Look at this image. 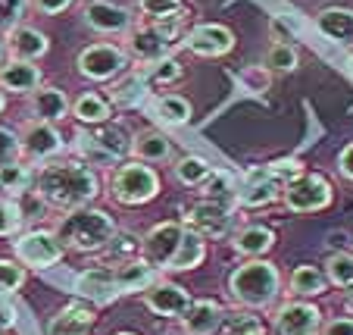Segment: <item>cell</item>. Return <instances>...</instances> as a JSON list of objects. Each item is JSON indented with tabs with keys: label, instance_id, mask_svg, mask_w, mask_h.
Segmentation results:
<instances>
[{
	"label": "cell",
	"instance_id": "ffe728a7",
	"mask_svg": "<svg viewBox=\"0 0 353 335\" xmlns=\"http://www.w3.org/2000/svg\"><path fill=\"white\" fill-rule=\"evenodd\" d=\"M128 50L134 54V60L141 63H160L163 57H169V44L160 38V32H157L154 26H141V28H132V35H128Z\"/></svg>",
	"mask_w": 353,
	"mask_h": 335
},
{
	"label": "cell",
	"instance_id": "d6a6232c",
	"mask_svg": "<svg viewBox=\"0 0 353 335\" xmlns=\"http://www.w3.org/2000/svg\"><path fill=\"white\" fill-rule=\"evenodd\" d=\"M144 97H147V85L138 75H128V79L116 82V85L110 88V104H116V107H134V104H141Z\"/></svg>",
	"mask_w": 353,
	"mask_h": 335
},
{
	"label": "cell",
	"instance_id": "f546056e",
	"mask_svg": "<svg viewBox=\"0 0 353 335\" xmlns=\"http://www.w3.org/2000/svg\"><path fill=\"white\" fill-rule=\"evenodd\" d=\"M150 116L157 122H163V126H185L191 119V104L185 97H179V94H166V97H157L154 101Z\"/></svg>",
	"mask_w": 353,
	"mask_h": 335
},
{
	"label": "cell",
	"instance_id": "9c48e42d",
	"mask_svg": "<svg viewBox=\"0 0 353 335\" xmlns=\"http://www.w3.org/2000/svg\"><path fill=\"white\" fill-rule=\"evenodd\" d=\"M181 235H185L181 222H160V226L150 229V232L144 235V242H141V251H144L147 263L157 269H166L181 245Z\"/></svg>",
	"mask_w": 353,
	"mask_h": 335
},
{
	"label": "cell",
	"instance_id": "836d02e7",
	"mask_svg": "<svg viewBox=\"0 0 353 335\" xmlns=\"http://www.w3.org/2000/svg\"><path fill=\"white\" fill-rule=\"evenodd\" d=\"M28 188H32V169L28 166H22L19 160L0 166V191H7V195H26Z\"/></svg>",
	"mask_w": 353,
	"mask_h": 335
},
{
	"label": "cell",
	"instance_id": "4dcf8cb0",
	"mask_svg": "<svg viewBox=\"0 0 353 335\" xmlns=\"http://www.w3.org/2000/svg\"><path fill=\"white\" fill-rule=\"evenodd\" d=\"M72 113H75V119L100 126V122L110 119V113H113V110H110L107 97H100V94H94V91H85V94H79V97H75Z\"/></svg>",
	"mask_w": 353,
	"mask_h": 335
},
{
	"label": "cell",
	"instance_id": "3957f363",
	"mask_svg": "<svg viewBox=\"0 0 353 335\" xmlns=\"http://www.w3.org/2000/svg\"><path fill=\"white\" fill-rule=\"evenodd\" d=\"M228 295L241 307H266L279 295V269L269 260H247L228 276Z\"/></svg>",
	"mask_w": 353,
	"mask_h": 335
},
{
	"label": "cell",
	"instance_id": "cb8c5ba5",
	"mask_svg": "<svg viewBox=\"0 0 353 335\" xmlns=\"http://www.w3.org/2000/svg\"><path fill=\"white\" fill-rule=\"evenodd\" d=\"M91 135V141L97 144L103 154H110L116 163L122 160V157H128L132 154V148H134V141H132V135H128V128H122V126H116V122H100L94 132H88Z\"/></svg>",
	"mask_w": 353,
	"mask_h": 335
},
{
	"label": "cell",
	"instance_id": "1f68e13d",
	"mask_svg": "<svg viewBox=\"0 0 353 335\" xmlns=\"http://www.w3.org/2000/svg\"><path fill=\"white\" fill-rule=\"evenodd\" d=\"M288 289L297 298H313L328 289V279H325V273L316 267H297L291 273V285H288Z\"/></svg>",
	"mask_w": 353,
	"mask_h": 335
},
{
	"label": "cell",
	"instance_id": "8d00e7d4",
	"mask_svg": "<svg viewBox=\"0 0 353 335\" xmlns=\"http://www.w3.org/2000/svg\"><path fill=\"white\" fill-rule=\"evenodd\" d=\"M266 69H272V73H294L297 69V50L291 44L275 41L266 50Z\"/></svg>",
	"mask_w": 353,
	"mask_h": 335
},
{
	"label": "cell",
	"instance_id": "d590c367",
	"mask_svg": "<svg viewBox=\"0 0 353 335\" xmlns=\"http://www.w3.org/2000/svg\"><path fill=\"white\" fill-rule=\"evenodd\" d=\"M210 175V163L203 160V157H181L179 163H175V179L181 182V185L188 188H200V182Z\"/></svg>",
	"mask_w": 353,
	"mask_h": 335
},
{
	"label": "cell",
	"instance_id": "f1b7e54d",
	"mask_svg": "<svg viewBox=\"0 0 353 335\" xmlns=\"http://www.w3.org/2000/svg\"><path fill=\"white\" fill-rule=\"evenodd\" d=\"M203 254H207V242H203V238H200L197 232L185 229L179 251H175V257L169 260V267H166V269H175V273H181V269H194V267H200Z\"/></svg>",
	"mask_w": 353,
	"mask_h": 335
},
{
	"label": "cell",
	"instance_id": "681fc988",
	"mask_svg": "<svg viewBox=\"0 0 353 335\" xmlns=\"http://www.w3.org/2000/svg\"><path fill=\"white\" fill-rule=\"evenodd\" d=\"M241 82H247V88H250V91H266V88H269V75L263 73L260 66L244 69V73H241Z\"/></svg>",
	"mask_w": 353,
	"mask_h": 335
},
{
	"label": "cell",
	"instance_id": "ee69618b",
	"mask_svg": "<svg viewBox=\"0 0 353 335\" xmlns=\"http://www.w3.org/2000/svg\"><path fill=\"white\" fill-rule=\"evenodd\" d=\"M26 282V269L13 260H0V291H16Z\"/></svg>",
	"mask_w": 353,
	"mask_h": 335
},
{
	"label": "cell",
	"instance_id": "30bf717a",
	"mask_svg": "<svg viewBox=\"0 0 353 335\" xmlns=\"http://www.w3.org/2000/svg\"><path fill=\"white\" fill-rule=\"evenodd\" d=\"M232 226H234L232 210L216 207V204H207V201L194 204L185 213V229L197 232L200 238H225L232 232Z\"/></svg>",
	"mask_w": 353,
	"mask_h": 335
},
{
	"label": "cell",
	"instance_id": "94428289",
	"mask_svg": "<svg viewBox=\"0 0 353 335\" xmlns=\"http://www.w3.org/2000/svg\"><path fill=\"white\" fill-rule=\"evenodd\" d=\"M350 254H353V248H350Z\"/></svg>",
	"mask_w": 353,
	"mask_h": 335
},
{
	"label": "cell",
	"instance_id": "603a6c76",
	"mask_svg": "<svg viewBox=\"0 0 353 335\" xmlns=\"http://www.w3.org/2000/svg\"><path fill=\"white\" fill-rule=\"evenodd\" d=\"M69 97L60 91V88H50V85H41L38 91H32V113H34V119H41V122H60L63 116L69 113Z\"/></svg>",
	"mask_w": 353,
	"mask_h": 335
},
{
	"label": "cell",
	"instance_id": "7bdbcfd3",
	"mask_svg": "<svg viewBox=\"0 0 353 335\" xmlns=\"http://www.w3.org/2000/svg\"><path fill=\"white\" fill-rule=\"evenodd\" d=\"M22 226V207L16 201H0V235H13Z\"/></svg>",
	"mask_w": 353,
	"mask_h": 335
},
{
	"label": "cell",
	"instance_id": "7dc6e473",
	"mask_svg": "<svg viewBox=\"0 0 353 335\" xmlns=\"http://www.w3.org/2000/svg\"><path fill=\"white\" fill-rule=\"evenodd\" d=\"M185 16H172V19H160V22H154V28L160 32V38L166 41V44H172V41H179V35H185Z\"/></svg>",
	"mask_w": 353,
	"mask_h": 335
},
{
	"label": "cell",
	"instance_id": "ab89813d",
	"mask_svg": "<svg viewBox=\"0 0 353 335\" xmlns=\"http://www.w3.org/2000/svg\"><path fill=\"white\" fill-rule=\"evenodd\" d=\"M266 175L272 182H285V185H291L294 179H300V175H303V166H300V160H272L266 166Z\"/></svg>",
	"mask_w": 353,
	"mask_h": 335
},
{
	"label": "cell",
	"instance_id": "d6986e66",
	"mask_svg": "<svg viewBox=\"0 0 353 335\" xmlns=\"http://www.w3.org/2000/svg\"><path fill=\"white\" fill-rule=\"evenodd\" d=\"M94 323V304H69V307H63L60 314L50 320V326H47V335H88V329H91Z\"/></svg>",
	"mask_w": 353,
	"mask_h": 335
},
{
	"label": "cell",
	"instance_id": "ac0fdd59",
	"mask_svg": "<svg viewBox=\"0 0 353 335\" xmlns=\"http://www.w3.org/2000/svg\"><path fill=\"white\" fill-rule=\"evenodd\" d=\"M279 198V182H272L266 175V169H250L247 182L238 188V204L241 207H266Z\"/></svg>",
	"mask_w": 353,
	"mask_h": 335
},
{
	"label": "cell",
	"instance_id": "484cf974",
	"mask_svg": "<svg viewBox=\"0 0 353 335\" xmlns=\"http://www.w3.org/2000/svg\"><path fill=\"white\" fill-rule=\"evenodd\" d=\"M132 154L138 157L141 163H169L172 160V141L163 132L150 128V132H141L138 138H134Z\"/></svg>",
	"mask_w": 353,
	"mask_h": 335
},
{
	"label": "cell",
	"instance_id": "277c9868",
	"mask_svg": "<svg viewBox=\"0 0 353 335\" xmlns=\"http://www.w3.org/2000/svg\"><path fill=\"white\" fill-rule=\"evenodd\" d=\"M110 191L119 204H147L160 191V179L147 163H122L110 182Z\"/></svg>",
	"mask_w": 353,
	"mask_h": 335
},
{
	"label": "cell",
	"instance_id": "c3c4849f",
	"mask_svg": "<svg viewBox=\"0 0 353 335\" xmlns=\"http://www.w3.org/2000/svg\"><path fill=\"white\" fill-rule=\"evenodd\" d=\"M110 254H119V257H132L134 251H138V242L134 238H128V232H116L113 238H110Z\"/></svg>",
	"mask_w": 353,
	"mask_h": 335
},
{
	"label": "cell",
	"instance_id": "91938a15",
	"mask_svg": "<svg viewBox=\"0 0 353 335\" xmlns=\"http://www.w3.org/2000/svg\"><path fill=\"white\" fill-rule=\"evenodd\" d=\"M116 335H134V332H116Z\"/></svg>",
	"mask_w": 353,
	"mask_h": 335
},
{
	"label": "cell",
	"instance_id": "44dd1931",
	"mask_svg": "<svg viewBox=\"0 0 353 335\" xmlns=\"http://www.w3.org/2000/svg\"><path fill=\"white\" fill-rule=\"evenodd\" d=\"M75 289L91 304H107L119 295V289H116V273H110V269H88V273H81Z\"/></svg>",
	"mask_w": 353,
	"mask_h": 335
},
{
	"label": "cell",
	"instance_id": "ba28073f",
	"mask_svg": "<svg viewBox=\"0 0 353 335\" xmlns=\"http://www.w3.org/2000/svg\"><path fill=\"white\" fill-rule=\"evenodd\" d=\"M81 19L91 32L100 35H125L134 26L132 10L122 7V3H113V0H88L85 10H81Z\"/></svg>",
	"mask_w": 353,
	"mask_h": 335
},
{
	"label": "cell",
	"instance_id": "7402d4cb",
	"mask_svg": "<svg viewBox=\"0 0 353 335\" xmlns=\"http://www.w3.org/2000/svg\"><path fill=\"white\" fill-rule=\"evenodd\" d=\"M316 28L334 44H353V10L347 7H325L316 16Z\"/></svg>",
	"mask_w": 353,
	"mask_h": 335
},
{
	"label": "cell",
	"instance_id": "7a4b0ae2",
	"mask_svg": "<svg viewBox=\"0 0 353 335\" xmlns=\"http://www.w3.org/2000/svg\"><path fill=\"white\" fill-rule=\"evenodd\" d=\"M116 235V222L110 220V213L91 207L69 210L57 226V238L63 242V248L72 251H100L107 248L110 238Z\"/></svg>",
	"mask_w": 353,
	"mask_h": 335
},
{
	"label": "cell",
	"instance_id": "60d3db41",
	"mask_svg": "<svg viewBox=\"0 0 353 335\" xmlns=\"http://www.w3.org/2000/svg\"><path fill=\"white\" fill-rule=\"evenodd\" d=\"M26 7L28 0H0V32H10V28L22 26Z\"/></svg>",
	"mask_w": 353,
	"mask_h": 335
},
{
	"label": "cell",
	"instance_id": "4316f807",
	"mask_svg": "<svg viewBox=\"0 0 353 335\" xmlns=\"http://www.w3.org/2000/svg\"><path fill=\"white\" fill-rule=\"evenodd\" d=\"M232 245H234V251L244 257H263L275 245V235H272V229H266V226H244L241 232H234Z\"/></svg>",
	"mask_w": 353,
	"mask_h": 335
},
{
	"label": "cell",
	"instance_id": "8fae6325",
	"mask_svg": "<svg viewBox=\"0 0 353 335\" xmlns=\"http://www.w3.org/2000/svg\"><path fill=\"white\" fill-rule=\"evenodd\" d=\"M185 47L197 57H225V54H232L234 35H232V28L219 26V22H203V26H194L188 32Z\"/></svg>",
	"mask_w": 353,
	"mask_h": 335
},
{
	"label": "cell",
	"instance_id": "6da1fadb",
	"mask_svg": "<svg viewBox=\"0 0 353 335\" xmlns=\"http://www.w3.org/2000/svg\"><path fill=\"white\" fill-rule=\"evenodd\" d=\"M34 191L44 204L60 210H79L97 198L100 182L85 163H44L34 173Z\"/></svg>",
	"mask_w": 353,
	"mask_h": 335
},
{
	"label": "cell",
	"instance_id": "f5cc1de1",
	"mask_svg": "<svg viewBox=\"0 0 353 335\" xmlns=\"http://www.w3.org/2000/svg\"><path fill=\"white\" fill-rule=\"evenodd\" d=\"M322 335H353V320H332V323H325Z\"/></svg>",
	"mask_w": 353,
	"mask_h": 335
},
{
	"label": "cell",
	"instance_id": "bcb514c9",
	"mask_svg": "<svg viewBox=\"0 0 353 335\" xmlns=\"http://www.w3.org/2000/svg\"><path fill=\"white\" fill-rule=\"evenodd\" d=\"M228 335H266V326H263L256 316L250 314H241L232 320V326H228Z\"/></svg>",
	"mask_w": 353,
	"mask_h": 335
},
{
	"label": "cell",
	"instance_id": "2e32d148",
	"mask_svg": "<svg viewBox=\"0 0 353 335\" xmlns=\"http://www.w3.org/2000/svg\"><path fill=\"white\" fill-rule=\"evenodd\" d=\"M222 320H225L222 304L203 298V301H191L188 314L181 316V329H185V335H213L222 326Z\"/></svg>",
	"mask_w": 353,
	"mask_h": 335
},
{
	"label": "cell",
	"instance_id": "9f6ffc18",
	"mask_svg": "<svg viewBox=\"0 0 353 335\" xmlns=\"http://www.w3.org/2000/svg\"><path fill=\"white\" fill-rule=\"evenodd\" d=\"M344 307L353 314V285H350V291H347V298H344Z\"/></svg>",
	"mask_w": 353,
	"mask_h": 335
},
{
	"label": "cell",
	"instance_id": "db71d44e",
	"mask_svg": "<svg viewBox=\"0 0 353 335\" xmlns=\"http://www.w3.org/2000/svg\"><path fill=\"white\" fill-rule=\"evenodd\" d=\"M16 323V314L10 304H0V329H10Z\"/></svg>",
	"mask_w": 353,
	"mask_h": 335
},
{
	"label": "cell",
	"instance_id": "f35d334b",
	"mask_svg": "<svg viewBox=\"0 0 353 335\" xmlns=\"http://www.w3.org/2000/svg\"><path fill=\"white\" fill-rule=\"evenodd\" d=\"M75 151H79L81 160H91V163H97V166H113V163H116L113 157L103 154V151L94 144L88 132H79V138H75Z\"/></svg>",
	"mask_w": 353,
	"mask_h": 335
},
{
	"label": "cell",
	"instance_id": "8992f818",
	"mask_svg": "<svg viewBox=\"0 0 353 335\" xmlns=\"http://www.w3.org/2000/svg\"><path fill=\"white\" fill-rule=\"evenodd\" d=\"M75 66L88 82H113L119 73H125L128 54L116 44H88L79 54Z\"/></svg>",
	"mask_w": 353,
	"mask_h": 335
},
{
	"label": "cell",
	"instance_id": "9a60e30c",
	"mask_svg": "<svg viewBox=\"0 0 353 335\" xmlns=\"http://www.w3.org/2000/svg\"><path fill=\"white\" fill-rule=\"evenodd\" d=\"M144 301L157 316H185L188 307H191V295L179 285H172V282H157L144 295Z\"/></svg>",
	"mask_w": 353,
	"mask_h": 335
},
{
	"label": "cell",
	"instance_id": "816d5d0a",
	"mask_svg": "<svg viewBox=\"0 0 353 335\" xmlns=\"http://www.w3.org/2000/svg\"><path fill=\"white\" fill-rule=\"evenodd\" d=\"M338 169H341V175H344V179H350V182H353V141L347 144L344 151H341V157H338Z\"/></svg>",
	"mask_w": 353,
	"mask_h": 335
},
{
	"label": "cell",
	"instance_id": "5bb4252c",
	"mask_svg": "<svg viewBox=\"0 0 353 335\" xmlns=\"http://www.w3.org/2000/svg\"><path fill=\"white\" fill-rule=\"evenodd\" d=\"M47 50H50V41H47L44 32H38V28L32 26H16L7 32V54L13 57V60H38V57H44Z\"/></svg>",
	"mask_w": 353,
	"mask_h": 335
},
{
	"label": "cell",
	"instance_id": "7c38bea8",
	"mask_svg": "<svg viewBox=\"0 0 353 335\" xmlns=\"http://www.w3.org/2000/svg\"><path fill=\"white\" fill-rule=\"evenodd\" d=\"M19 148H22V154L32 157V160H50V157H57L63 151V138L50 122L34 119L22 128Z\"/></svg>",
	"mask_w": 353,
	"mask_h": 335
},
{
	"label": "cell",
	"instance_id": "b9f144b4",
	"mask_svg": "<svg viewBox=\"0 0 353 335\" xmlns=\"http://www.w3.org/2000/svg\"><path fill=\"white\" fill-rule=\"evenodd\" d=\"M181 75V66L179 60H172V57H163L160 63H154L150 66V73H147V79L154 82V85H169V82H175Z\"/></svg>",
	"mask_w": 353,
	"mask_h": 335
},
{
	"label": "cell",
	"instance_id": "4fadbf2b",
	"mask_svg": "<svg viewBox=\"0 0 353 335\" xmlns=\"http://www.w3.org/2000/svg\"><path fill=\"white\" fill-rule=\"evenodd\" d=\"M322 314L313 304H285L275 314V329L279 335H319Z\"/></svg>",
	"mask_w": 353,
	"mask_h": 335
},
{
	"label": "cell",
	"instance_id": "11a10c76",
	"mask_svg": "<svg viewBox=\"0 0 353 335\" xmlns=\"http://www.w3.org/2000/svg\"><path fill=\"white\" fill-rule=\"evenodd\" d=\"M7 63V38H0V66Z\"/></svg>",
	"mask_w": 353,
	"mask_h": 335
},
{
	"label": "cell",
	"instance_id": "83f0119b",
	"mask_svg": "<svg viewBox=\"0 0 353 335\" xmlns=\"http://www.w3.org/2000/svg\"><path fill=\"white\" fill-rule=\"evenodd\" d=\"M147 285H157V267H150L147 260H128L122 269H116L119 291H144Z\"/></svg>",
	"mask_w": 353,
	"mask_h": 335
},
{
	"label": "cell",
	"instance_id": "52a82bcc",
	"mask_svg": "<svg viewBox=\"0 0 353 335\" xmlns=\"http://www.w3.org/2000/svg\"><path fill=\"white\" fill-rule=\"evenodd\" d=\"M285 204L294 213H316L332 204V185L316 173H303L285 188Z\"/></svg>",
	"mask_w": 353,
	"mask_h": 335
},
{
	"label": "cell",
	"instance_id": "f907efd6",
	"mask_svg": "<svg viewBox=\"0 0 353 335\" xmlns=\"http://www.w3.org/2000/svg\"><path fill=\"white\" fill-rule=\"evenodd\" d=\"M28 3H34V10L44 16H57V13L72 7V0H28Z\"/></svg>",
	"mask_w": 353,
	"mask_h": 335
},
{
	"label": "cell",
	"instance_id": "680465c9",
	"mask_svg": "<svg viewBox=\"0 0 353 335\" xmlns=\"http://www.w3.org/2000/svg\"><path fill=\"white\" fill-rule=\"evenodd\" d=\"M3 107H7V97H3V91H0V113H3Z\"/></svg>",
	"mask_w": 353,
	"mask_h": 335
},
{
	"label": "cell",
	"instance_id": "6f0895ef",
	"mask_svg": "<svg viewBox=\"0 0 353 335\" xmlns=\"http://www.w3.org/2000/svg\"><path fill=\"white\" fill-rule=\"evenodd\" d=\"M347 66H350V73H353V47H350V54H347Z\"/></svg>",
	"mask_w": 353,
	"mask_h": 335
},
{
	"label": "cell",
	"instance_id": "f6af8a7d",
	"mask_svg": "<svg viewBox=\"0 0 353 335\" xmlns=\"http://www.w3.org/2000/svg\"><path fill=\"white\" fill-rule=\"evenodd\" d=\"M22 154L19 148V135H13L7 126H0V166H7V163H16Z\"/></svg>",
	"mask_w": 353,
	"mask_h": 335
},
{
	"label": "cell",
	"instance_id": "e575fe53",
	"mask_svg": "<svg viewBox=\"0 0 353 335\" xmlns=\"http://www.w3.org/2000/svg\"><path fill=\"white\" fill-rule=\"evenodd\" d=\"M325 279L338 289H350L353 285V254H344V251H334L325 260Z\"/></svg>",
	"mask_w": 353,
	"mask_h": 335
},
{
	"label": "cell",
	"instance_id": "5b68a950",
	"mask_svg": "<svg viewBox=\"0 0 353 335\" xmlns=\"http://www.w3.org/2000/svg\"><path fill=\"white\" fill-rule=\"evenodd\" d=\"M13 251H16V257L32 269H50L63 260V242L50 229H32V232L19 235Z\"/></svg>",
	"mask_w": 353,
	"mask_h": 335
},
{
	"label": "cell",
	"instance_id": "e0dca14e",
	"mask_svg": "<svg viewBox=\"0 0 353 335\" xmlns=\"http://www.w3.org/2000/svg\"><path fill=\"white\" fill-rule=\"evenodd\" d=\"M41 88V69L28 60H7L0 66V91L32 94Z\"/></svg>",
	"mask_w": 353,
	"mask_h": 335
},
{
	"label": "cell",
	"instance_id": "d4e9b609",
	"mask_svg": "<svg viewBox=\"0 0 353 335\" xmlns=\"http://www.w3.org/2000/svg\"><path fill=\"white\" fill-rule=\"evenodd\" d=\"M200 191H203V201L207 204H216V207H225L232 210L238 204V185L228 173L222 169H210V175L200 182Z\"/></svg>",
	"mask_w": 353,
	"mask_h": 335
},
{
	"label": "cell",
	"instance_id": "74e56055",
	"mask_svg": "<svg viewBox=\"0 0 353 335\" xmlns=\"http://www.w3.org/2000/svg\"><path fill=\"white\" fill-rule=\"evenodd\" d=\"M138 7L147 19L160 22V19H172V16L181 13V0H138Z\"/></svg>",
	"mask_w": 353,
	"mask_h": 335
}]
</instances>
